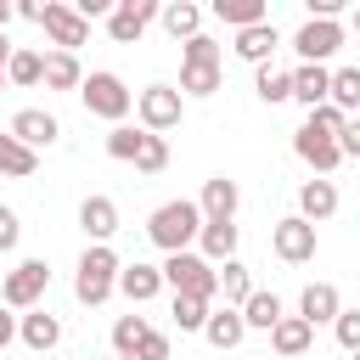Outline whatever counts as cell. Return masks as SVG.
I'll list each match as a JSON object with an SVG mask.
<instances>
[{
    "mask_svg": "<svg viewBox=\"0 0 360 360\" xmlns=\"http://www.w3.org/2000/svg\"><path fill=\"white\" fill-rule=\"evenodd\" d=\"M17 338H22L34 354H45V349H56V343H62V321H56L51 309H28V315H22V326H17Z\"/></svg>",
    "mask_w": 360,
    "mask_h": 360,
    "instance_id": "obj_19",
    "label": "cell"
},
{
    "mask_svg": "<svg viewBox=\"0 0 360 360\" xmlns=\"http://www.w3.org/2000/svg\"><path fill=\"white\" fill-rule=\"evenodd\" d=\"M270 51H276V22H253V28H242V34H236V56H242V62L264 68V62H270Z\"/></svg>",
    "mask_w": 360,
    "mask_h": 360,
    "instance_id": "obj_21",
    "label": "cell"
},
{
    "mask_svg": "<svg viewBox=\"0 0 360 360\" xmlns=\"http://www.w3.org/2000/svg\"><path fill=\"white\" fill-rule=\"evenodd\" d=\"M17 236H22L17 214H11V208H0V253H11V248H17Z\"/></svg>",
    "mask_w": 360,
    "mask_h": 360,
    "instance_id": "obj_42",
    "label": "cell"
},
{
    "mask_svg": "<svg viewBox=\"0 0 360 360\" xmlns=\"http://www.w3.org/2000/svg\"><path fill=\"white\" fill-rule=\"evenodd\" d=\"M163 28H169V39H197V28H202V11L191 6V0H169L163 6Z\"/></svg>",
    "mask_w": 360,
    "mask_h": 360,
    "instance_id": "obj_26",
    "label": "cell"
},
{
    "mask_svg": "<svg viewBox=\"0 0 360 360\" xmlns=\"http://www.w3.org/2000/svg\"><path fill=\"white\" fill-rule=\"evenodd\" d=\"M208 315H214V309H208L202 298H180V292H174V326H180V332H202Z\"/></svg>",
    "mask_w": 360,
    "mask_h": 360,
    "instance_id": "obj_36",
    "label": "cell"
},
{
    "mask_svg": "<svg viewBox=\"0 0 360 360\" xmlns=\"http://www.w3.org/2000/svg\"><path fill=\"white\" fill-rule=\"evenodd\" d=\"M214 17L242 34V28H253V22H270V6H264V0H214Z\"/></svg>",
    "mask_w": 360,
    "mask_h": 360,
    "instance_id": "obj_23",
    "label": "cell"
},
{
    "mask_svg": "<svg viewBox=\"0 0 360 360\" xmlns=\"http://www.w3.org/2000/svg\"><path fill=\"white\" fill-rule=\"evenodd\" d=\"M304 129H315V135H326V141H343V129H349V112L326 101V107H315V112L304 118Z\"/></svg>",
    "mask_w": 360,
    "mask_h": 360,
    "instance_id": "obj_34",
    "label": "cell"
},
{
    "mask_svg": "<svg viewBox=\"0 0 360 360\" xmlns=\"http://www.w3.org/2000/svg\"><path fill=\"white\" fill-rule=\"evenodd\" d=\"M298 214H304L309 225L332 219V214H338V186H332V180H304V186H298Z\"/></svg>",
    "mask_w": 360,
    "mask_h": 360,
    "instance_id": "obj_18",
    "label": "cell"
},
{
    "mask_svg": "<svg viewBox=\"0 0 360 360\" xmlns=\"http://www.w3.org/2000/svg\"><path fill=\"white\" fill-rule=\"evenodd\" d=\"M309 343H315V326H309L304 315H281V321H276V332H270V349H276L281 360H298Z\"/></svg>",
    "mask_w": 360,
    "mask_h": 360,
    "instance_id": "obj_17",
    "label": "cell"
},
{
    "mask_svg": "<svg viewBox=\"0 0 360 360\" xmlns=\"http://www.w3.org/2000/svg\"><path fill=\"white\" fill-rule=\"evenodd\" d=\"M354 28H360V6H354Z\"/></svg>",
    "mask_w": 360,
    "mask_h": 360,
    "instance_id": "obj_49",
    "label": "cell"
},
{
    "mask_svg": "<svg viewBox=\"0 0 360 360\" xmlns=\"http://www.w3.org/2000/svg\"><path fill=\"white\" fill-rule=\"evenodd\" d=\"M45 287H51L45 259H22V264H17V270L0 281V304H6V309H39Z\"/></svg>",
    "mask_w": 360,
    "mask_h": 360,
    "instance_id": "obj_5",
    "label": "cell"
},
{
    "mask_svg": "<svg viewBox=\"0 0 360 360\" xmlns=\"http://www.w3.org/2000/svg\"><path fill=\"white\" fill-rule=\"evenodd\" d=\"M118 253L107 248V242H96V248H84V259H79V276H73V292H79V304H107L112 298V287H118Z\"/></svg>",
    "mask_w": 360,
    "mask_h": 360,
    "instance_id": "obj_2",
    "label": "cell"
},
{
    "mask_svg": "<svg viewBox=\"0 0 360 360\" xmlns=\"http://www.w3.org/2000/svg\"><path fill=\"white\" fill-rule=\"evenodd\" d=\"M11 338H17V321H11V315H6V304H0V349H6Z\"/></svg>",
    "mask_w": 360,
    "mask_h": 360,
    "instance_id": "obj_44",
    "label": "cell"
},
{
    "mask_svg": "<svg viewBox=\"0 0 360 360\" xmlns=\"http://www.w3.org/2000/svg\"><path fill=\"white\" fill-rule=\"evenodd\" d=\"M17 17H28V22H39V17H45V6H39V0H22V6H17Z\"/></svg>",
    "mask_w": 360,
    "mask_h": 360,
    "instance_id": "obj_45",
    "label": "cell"
},
{
    "mask_svg": "<svg viewBox=\"0 0 360 360\" xmlns=\"http://www.w3.org/2000/svg\"><path fill=\"white\" fill-rule=\"evenodd\" d=\"M253 90H259V101H270V107H276V101H287V96H292V73H281V68H270V62H264V68H259V79H253Z\"/></svg>",
    "mask_w": 360,
    "mask_h": 360,
    "instance_id": "obj_33",
    "label": "cell"
},
{
    "mask_svg": "<svg viewBox=\"0 0 360 360\" xmlns=\"http://www.w3.org/2000/svg\"><path fill=\"white\" fill-rule=\"evenodd\" d=\"M152 17H163V6L158 0H118L112 6V17H107V34L118 39V45H135L141 34H146V22Z\"/></svg>",
    "mask_w": 360,
    "mask_h": 360,
    "instance_id": "obj_8",
    "label": "cell"
},
{
    "mask_svg": "<svg viewBox=\"0 0 360 360\" xmlns=\"http://www.w3.org/2000/svg\"><path fill=\"white\" fill-rule=\"evenodd\" d=\"M11 17H17V6H11V0H0V34H6V22H11Z\"/></svg>",
    "mask_w": 360,
    "mask_h": 360,
    "instance_id": "obj_46",
    "label": "cell"
},
{
    "mask_svg": "<svg viewBox=\"0 0 360 360\" xmlns=\"http://www.w3.org/2000/svg\"><path fill=\"white\" fill-rule=\"evenodd\" d=\"M219 292H225V309H242V304L253 298V276H248L242 259H225V270H219Z\"/></svg>",
    "mask_w": 360,
    "mask_h": 360,
    "instance_id": "obj_28",
    "label": "cell"
},
{
    "mask_svg": "<svg viewBox=\"0 0 360 360\" xmlns=\"http://www.w3.org/2000/svg\"><path fill=\"white\" fill-rule=\"evenodd\" d=\"M129 360H135V354H129Z\"/></svg>",
    "mask_w": 360,
    "mask_h": 360,
    "instance_id": "obj_51",
    "label": "cell"
},
{
    "mask_svg": "<svg viewBox=\"0 0 360 360\" xmlns=\"http://www.w3.org/2000/svg\"><path fill=\"white\" fill-rule=\"evenodd\" d=\"M242 321H248L253 332H276V321H281V298H276V292H253V298L242 304Z\"/></svg>",
    "mask_w": 360,
    "mask_h": 360,
    "instance_id": "obj_30",
    "label": "cell"
},
{
    "mask_svg": "<svg viewBox=\"0 0 360 360\" xmlns=\"http://www.w3.org/2000/svg\"><path fill=\"white\" fill-rule=\"evenodd\" d=\"M135 169H141V174H163V169H169V141L146 129V146H141V158H135Z\"/></svg>",
    "mask_w": 360,
    "mask_h": 360,
    "instance_id": "obj_38",
    "label": "cell"
},
{
    "mask_svg": "<svg viewBox=\"0 0 360 360\" xmlns=\"http://www.w3.org/2000/svg\"><path fill=\"white\" fill-rule=\"evenodd\" d=\"M180 68H219V45H214L208 34L186 39V45H180Z\"/></svg>",
    "mask_w": 360,
    "mask_h": 360,
    "instance_id": "obj_35",
    "label": "cell"
},
{
    "mask_svg": "<svg viewBox=\"0 0 360 360\" xmlns=\"http://www.w3.org/2000/svg\"><path fill=\"white\" fill-rule=\"evenodd\" d=\"M34 169H39V152H28V146H22V141L6 129V135H0V174H11V180H28Z\"/></svg>",
    "mask_w": 360,
    "mask_h": 360,
    "instance_id": "obj_25",
    "label": "cell"
},
{
    "mask_svg": "<svg viewBox=\"0 0 360 360\" xmlns=\"http://www.w3.org/2000/svg\"><path fill=\"white\" fill-rule=\"evenodd\" d=\"M354 360H360V354H354Z\"/></svg>",
    "mask_w": 360,
    "mask_h": 360,
    "instance_id": "obj_50",
    "label": "cell"
},
{
    "mask_svg": "<svg viewBox=\"0 0 360 360\" xmlns=\"http://www.w3.org/2000/svg\"><path fill=\"white\" fill-rule=\"evenodd\" d=\"M141 146H146V129H135V124H112V129H107V158L135 163V158H141Z\"/></svg>",
    "mask_w": 360,
    "mask_h": 360,
    "instance_id": "obj_29",
    "label": "cell"
},
{
    "mask_svg": "<svg viewBox=\"0 0 360 360\" xmlns=\"http://www.w3.org/2000/svg\"><path fill=\"white\" fill-rule=\"evenodd\" d=\"M6 79H11V84H39V79H45V56H39V51H11Z\"/></svg>",
    "mask_w": 360,
    "mask_h": 360,
    "instance_id": "obj_32",
    "label": "cell"
},
{
    "mask_svg": "<svg viewBox=\"0 0 360 360\" xmlns=\"http://www.w3.org/2000/svg\"><path fill=\"white\" fill-rule=\"evenodd\" d=\"M180 90L186 96H214L219 90V68H180Z\"/></svg>",
    "mask_w": 360,
    "mask_h": 360,
    "instance_id": "obj_39",
    "label": "cell"
},
{
    "mask_svg": "<svg viewBox=\"0 0 360 360\" xmlns=\"http://www.w3.org/2000/svg\"><path fill=\"white\" fill-rule=\"evenodd\" d=\"M202 219H236V208H242V186L236 180H225V174H214L208 186H202Z\"/></svg>",
    "mask_w": 360,
    "mask_h": 360,
    "instance_id": "obj_16",
    "label": "cell"
},
{
    "mask_svg": "<svg viewBox=\"0 0 360 360\" xmlns=\"http://www.w3.org/2000/svg\"><path fill=\"white\" fill-rule=\"evenodd\" d=\"M163 287H174L180 298H202V304H214V292H219V270H214L202 253H169V259H163Z\"/></svg>",
    "mask_w": 360,
    "mask_h": 360,
    "instance_id": "obj_3",
    "label": "cell"
},
{
    "mask_svg": "<svg viewBox=\"0 0 360 360\" xmlns=\"http://www.w3.org/2000/svg\"><path fill=\"white\" fill-rule=\"evenodd\" d=\"M45 90H79L84 84V73H79V56L73 51H51L45 56V79H39Z\"/></svg>",
    "mask_w": 360,
    "mask_h": 360,
    "instance_id": "obj_24",
    "label": "cell"
},
{
    "mask_svg": "<svg viewBox=\"0 0 360 360\" xmlns=\"http://www.w3.org/2000/svg\"><path fill=\"white\" fill-rule=\"evenodd\" d=\"M79 96H84V107H90L96 118H107V124H124V112L135 107V96L124 90L118 73H90V79L79 84Z\"/></svg>",
    "mask_w": 360,
    "mask_h": 360,
    "instance_id": "obj_4",
    "label": "cell"
},
{
    "mask_svg": "<svg viewBox=\"0 0 360 360\" xmlns=\"http://www.w3.org/2000/svg\"><path fill=\"white\" fill-rule=\"evenodd\" d=\"M332 332H338V343H343L349 354H360V309H343V315L332 321Z\"/></svg>",
    "mask_w": 360,
    "mask_h": 360,
    "instance_id": "obj_40",
    "label": "cell"
},
{
    "mask_svg": "<svg viewBox=\"0 0 360 360\" xmlns=\"http://www.w3.org/2000/svg\"><path fill=\"white\" fill-rule=\"evenodd\" d=\"M79 225H84V236L107 242V236L118 231V202H112V197H84V202H79Z\"/></svg>",
    "mask_w": 360,
    "mask_h": 360,
    "instance_id": "obj_20",
    "label": "cell"
},
{
    "mask_svg": "<svg viewBox=\"0 0 360 360\" xmlns=\"http://www.w3.org/2000/svg\"><path fill=\"white\" fill-rule=\"evenodd\" d=\"M135 112H141V129L163 135V129H174V124H180L186 101H180V90H174V84H146V90L135 96Z\"/></svg>",
    "mask_w": 360,
    "mask_h": 360,
    "instance_id": "obj_7",
    "label": "cell"
},
{
    "mask_svg": "<svg viewBox=\"0 0 360 360\" xmlns=\"http://www.w3.org/2000/svg\"><path fill=\"white\" fill-rule=\"evenodd\" d=\"M6 84H11V79H6V68H0V90H6Z\"/></svg>",
    "mask_w": 360,
    "mask_h": 360,
    "instance_id": "obj_48",
    "label": "cell"
},
{
    "mask_svg": "<svg viewBox=\"0 0 360 360\" xmlns=\"http://www.w3.org/2000/svg\"><path fill=\"white\" fill-rule=\"evenodd\" d=\"M332 107H360V68H338L332 73Z\"/></svg>",
    "mask_w": 360,
    "mask_h": 360,
    "instance_id": "obj_37",
    "label": "cell"
},
{
    "mask_svg": "<svg viewBox=\"0 0 360 360\" xmlns=\"http://www.w3.org/2000/svg\"><path fill=\"white\" fill-rule=\"evenodd\" d=\"M292 101H304L309 112L326 107V101H332V68H321V62H298V68H292Z\"/></svg>",
    "mask_w": 360,
    "mask_h": 360,
    "instance_id": "obj_11",
    "label": "cell"
},
{
    "mask_svg": "<svg viewBox=\"0 0 360 360\" xmlns=\"http://www.w3.org/2000/svg\"><path fill=\"white\" fill-rule=\"evenodd\" d=\"M343 158H360V118H349V129H343Z\"/></svg>",
    "mask_w": 360,
    "mask_h": 360,
    "instance_id": "obj_43",
    "label": "cell"
},
{
    "mask_svg": "<svg viewBox=\"0 0 360 360\" xmlns=\"http://www.w3.org/2000/svg\"><path fill=\"white\" fill-rule=\"evenodd\" d=\"M202 338H208L214 349H236V343L248 338V321H242V309H214V315H208V326H202Z\"/></svg>",
    "mask_w": 360,
    "mask_h": 360,
    "instance_id": "obj_22",
    "label": "cell"
},
{
    "mask_svg": "<svg viewBox=\"0 0 360 360\" xmlns=\"http://www.w3.org/2000/svg\"><path fill=\"white\" fill-rule=\"evenodd\" d=\"M135 360H169V338L163 332H146V343L135 349Z\"/></svg>",
    "mask_w": 360,
    "mask_h": 360,
    "instance_id": "obj_41",
    "label": "cell"
},
{
    "mask_svg": "<svg viewBox=\"0 0 360 360\" xmlns=\"http://www.w3.org/2000/svg\"><path fill=\"white\" fill-rule=\"evenodd\" d=\"M39 28L56 39V51H73V45H84V39H90V22H84L73 6H56V0H45V17H39Z\"/></svg>",
    "mask_w": 360,
    "mask_h": 360,
    "instance_id": "obj_9",
    "label": "cell"
},
{
    "mask_svg": "<svg viewBox=\"0 0 360 360\" xmlns=\"http://www.w3.org/2000/svg\"><path fill=\"white\" fill-rule=\"evenodd\" d=\"M298 315H304L309 326H321V321H338V315H343V298H338V287H332V281H309V287L298 292Z\"/></svg>",
    "mask_w": 360,
    "mask_h": 360,
    "instance_id": "obj_15",
    "label": "cell"
},
{
    "mask_svg": "<svg viewBox=\"0 0 360 360\" xmlns=\"http://www.w3.org/2000/svg\"><path fill=\"white\" fill-rule=\"evenodd\" d=\"M6 62H11V39L0 34V68H6Z\"/></svg>",
    "mask_w": 360,
    "mask_h": 360,
    "instance_id": "obj_47",
    "label": "cell"
},
{
    "mask_svg": "<svg viewBox=\"0 0 360 360\" xmlns=\"http://www.w3.org/2000/svg\"><path fill=\"white\" fill-rule=\"evenodd\" d=\"M270 248H276V259H287V264H309L315 248H321V236H315V225H309L304 214H287V219L270 225Z\"/></svg>",
    "mask_w": 360,
    "mask_h": 360,
    "instance_id": "obj_6",
    "label": "cell"
},
{
    "mask_svg": "<svg viewBox=\"0 0 360 360\" xmlns=\"http://www.w3.org/2000/svg\"><path fill=\"white\" fill-rule=\"evenodd\" d=\"M146 332H152L146 315H118V321H112V349H118V360H129V354L146 343Z\"/></svg>",
    "mask_w": 360,
    "mask_h": 360,
    "instance_id": "obj_31",
    "label": "cell"
},
{
    "mask_svg": "<svg viewBox=\"0 0 360 360\" xmlns=\"http://www.w3.org/2000/svg\"><path fill=\"white\" fill-rule=\"evenodd\" d=\"M338 45H343V22H315V17H309V22L292 34V51H298L304 62H321V68H326V56H332Z\"/></svg>",
    "mask_w": 360,
    "mask_h": 360,
    "instance_id": "obj_10",
    "label": "cell"
},
{
    "mask_svg": "<svg viewBox=\"0 0 360 360\" xmlns=\"http://www.w3.org/2000/svg\"><path fill=\"white\" fill-rule=\"evenodd\" d=\"M11 135H17V141H22L28 152H39V146H51V141L62 135V124H56V118H51L45 107H22V112L11 118Z\"/></svg>",
    "mask_w": 360,
    "mask_h": 360,
    "instance_id": "obj_12",
    "label": "cell"
},
{
    "mask_svg": "<svg viewBox=\"0 0 360 360\" xmlns=\"http://www.w3.org/2000/svg\"><path fill=\"white\" fill-rule=\"evenodd\" d=\"M197 242H202V259H208V264H214V259H236V225H231V219H208Z\"/></svg>",
    "mask_w": 360,
    "mask_h": 360,
    "instance_id": "obj_27",
    "label": "cell"
},
{
    "mask_svg": "<svg viewBox=\"0 0 360 360\" xmlns=\"http://www.w3.org/2000/svg\"><path fill=\"white\" fill-rule=\"evenodd\" d=\"M202 208L197 202H186V197H174V202H163V208H152V219H146V236L163 248V253H186L197 236H202Z\"/></svg>",
    "mask_w": 360,
    "mask_h": 360,
    "instance_id": "obj_1",
    "label": "cell"
},
{
    "mask_svg": "<svg viewBox=\"0 0 360 360\" xmlns=\"http://www.w3.org/2000/svg\"><path fill=\"white\" fill-rule=\"evenodd\" d=\"M118 292L129 298V304H146V298H158L163 292V264H124L118 270Z\"/></svg>",
    "mask_w": 360,
    "mask_h": 360,
    "instance_id": "obj_14",
    "label": "cell"
},
{
    "mask_svg": "<svg viewBox=\"0 0 360 360\" xmlns=\"http://www.w3.org/2000/svg\"><path fill=\"white\" fill-rule=\"evenodd\" d=\"M292 152H298V158H304L321 180L343 163V146H338V141H326V135H315V129H298V135H292Z\"/></svg>",
    "mask_w": 360,
    "mask_h": 360,
    "instance_id": "obj_13",
    "label": "cell"
}]
</instances>
